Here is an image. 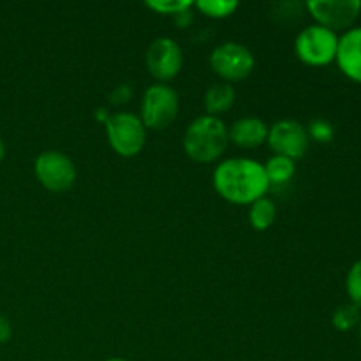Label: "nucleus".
<instances>
[{
	"label": "nucleus",
	"instance_id": "f257e3e1",
	"mask_svg": "<svg viewBox=\"0 0 361 361\" xmlns=\"http://www.w3.org/2000/svg\"><path fill=\"white\" fill-rule=\"evenodd\" d=\"M215 192L233 204H252L267 196L270 182L261 162L245 157L226 159L214 171Z\"/></svg>",
	"mask_w": 361,
	"mask_h": 361
},
{
	"label": "nucleus",
	"instance_id": "f03ea898",
	"mask_svg": "<svg viewBox=\"0 0 361 361\" xmlns=\"http://www.w3.org/2000/svg\"><path fill=\"white\" fill-rule=\"evenodd\" d=\"M228 145V127L219 116H197L189 123L183 134V150L187 157L197 164L219 161Z\"/></svg>",
	"mask_w": 361,
	"mask_h": 361
},
{
	"label": "nucleus",
	"instance_id": "7ed1b4c3",
	"mask_svg": "<svg viewBox=\"0 0 361 361\" xmlns=\"http://www.w3.org/2000/svg\"><path fill=\"white\" fill-rule=\"evenodd\" d=\"M106 137L120 157H136L147 143V127L134 113L120 111L106 120Z\"/></svg>",
	"mask_w": 361,
	"mask_h": 361
},
{
	"label": "nucleus",
	"instance_id": "20e7f679",
	"mask_svg": "<svg viewBox=\"0 0 361 361\" xmlns=\"http://www.w3.org/2000/svg\"><path fill=\"white\" fill-rule=\"evenodd\" d=\"M178 109L180 99L175 88L166 83H155L145 90L140 118L147 129L162 130L175 122Z\"/></svg>",
	"mask_w": 361,
	"mask_h": 361
},
{
	"label": "nucleus",
	"instance_id": "39448f33",
	"mask_svg": "<svg viewBox=\"0 0 361 361\" xmlns=\"http://www.w3.org/2000/svg\"><path fill=\"white\" fill-rule=\"evenodd\" d=\"M338 35L321 25L303 28L295 41V53L303 63L312 67L328 66L337 56Z\"/></svg>",
	"mask_w": 361,
	"mask_h": 361
},
{
	"label": "nucleus",
	"instance_id": "423d86ee",
	"mask_svg": "<svg viewBox=\"0 0 361 361\" xmlns=\"http://www.w3.org/2000/svg\"><path fill=\"white\" fill-rule=\"evenodd\" d=\"M256 66L252 51L240 42L228 41L210 53V67L224 83H236L250 76Z\"/></svg>",
	"mask_w": 361,
	"mask_h": 361
},
{
	"label": "nucleus",
	"instance_id": "0eeeda50",
	"mask_svg": "<svg viewBox=\"0 0 361 361\" xmlns=\"http://www.w3.org/2000/svg\"><path fill=\"white\" fill-rule=\"evenodd\" d=\"M34 175L49 192H66L76 183V166L63 152L46 150L35 159Z\"/></svg>",
	"mask_w": 361,
	"mask_h": 361
},
{
	"label": "nucleus",
	"instance_id": "6e6552de",
	"mask_svg": "<svg viewBox=\"0 0 361 361\" xmlns=\"http://www.w3.org/2000/svg\"><path fill=\"white\" fill-rule=\"evenodd\" d=\"M316 25L335 32L349 30L361 13V0H309L305 4Z\"/></svg>",
	"mask_w": 361,
	"mask_h": 361
},
{
	"label": "nucleus",
	"instance_id": "1a4fd4ad",
	"mask_svg": "<svg viewBox=\"0 0 361 361\" xmlns=\"http://www.w3.org/2000/svg\"><path fill=\"white\" fill-rule=\"evenodd\" d=\"M267 143L270 145L275 155H282V157H288L291 161H298L309 150L310 137L303 123L286 118L279 120L274 126L268 127Z\"/></svg>",
	"mask_w": 361,
	"mask_h": 361
},
{
	"label": "nucleus",
	"instance_id": "9d476101",
	"mask_svg": "<svg viewBox=\"0 0 361 361\" xmlns=\"http://www.w3.org/2000/svg\"><path fill=\"white\" fill-rule=\"evenodd\" d=\"M147 69L157 83L175 80L183 66V53L178 42L171 37H157L148 46L145 55Z\"/></svg>",
	"mask_w": 361,
	"mask_h": 361
},
{
	"label": "nucleus",
	"instance_id": "9b49d317",
	"mask_svg": "<svg viewBox=\"0 0 361 361\" xmlns=\"http://www.w3.org/2000/svg\"><path fill=\"white\" fill-rule=\"evenodd\" d=\"M335 60L349 80L361 83V27L349 28L338 37Z\"/></svg>",
	"mask_w": 361,
	"mask_h": 361
},
{
	"label": "nucleus",
	"instance_id": "f8f14e48",
	"mask_svg": "<svg viewBox=\"0 0 361 361\" xmlns=\"http://www.w3.org/2000/svg\"><path fill=\"white\" fill-rule=\"evenodd\" d=\"M229 143L240 148H257L267 141L268 126L257 116H243L238 118L228 129Z\"/></svg>",
	"mask_w": 361,
	"mask_h": 361
},
{
	"label": "nucleus",
	"instance_id": "ddd939ff",
	"mask_svg": "<svg viewBox=\"0 0 361 361\" xmlns=\"http://www.w3.org/2000/svg\"><path fill=\"white\" fill-rule=\"evenodd\" d=\"M236 99V90L231 83H214L207 90L203 99L204 109H207V115L210 116H219L222 113H228L233 108Z\"/></svg>",
	"mask_w": 361,
	"mask_h": 361
},
{
	"label": "nucleus",
	"instance_id": "4468645a",
	"mask_svg": "<svg viewBox=\"0 0 361 361\" xmlns=\"http://www.w3.org/2000/svg\"><path fill=\"white\" fill-rule=\"evenodd\" d=\"M277 219V207L267 196L254 201L249 208V222L256 231H267Z\"/></svg>",
	"mask_w": 361,
	"mask_h": 361
},
{
	"label": "nucleus",
	"instance_id": "2eb2a0df",
	"mask_svg": "<svg viewBox=\"0 0 361 361\" xmlns=\"http://www.w3.org/2000/svg\"><path fill=\"white\" fill-rule=\"evenodd\" d=\"M295 161H291V159L288 157H282V155H274V157L268 159V162L264 164V173H267L270 187L288 183L289 180L295 176Z\"/></svg>",
	"mask_w": 361,
	"mask_h": 361
},
{
	"label": "nucleus",
	"instance_id": "dca6fc26",
	"mask_svg": "<svg viewBox=\"0 0 361 361\" xmlns=\"http://www.w3.org/2000/svg\"><path fill=\"white\" fill-rule=\"evenodd\" d=\"M360 310L361 309H358L355 303H344V305L337 307L334 316H331V324H334L335 330L349 331L358 326L361 321Z\"/></svg>",
	"mask_w": 361,
	"mask_h": 361
},
{
	"label": "nucleus",
	"instance_id": "f3484780",
	"mask_svg": "<svg viewBox=\"0 0 361 361\" xmlns=\"http://www.w3.org/2000/svg\"><path fill=\"white\" fill-rule=\"evenodd\" d=\"M194 7L201 11V14H204V16L222 20V18H229L231 14H235V11L238 9V2H233V0H200V2L194 4Z\"/></svg>",
	"mask_w": 361,
	"mask_h": 361
},
{
	"label": "nucleus",
	"instance_id": "a211bd4d",
	"mask_svg": "<svg viewBox=\"0 0 361 361\" xmlns=\"http://www.w3.org/2000/svg\"><path fill=\"white\" fill-rule=\"evenodd\" d=\"M147 7L157 14H169V16L175 18L185 11L192 9L194 2H190V0H148Z\"/></svg>",
	"mask_w": 361,
	"mask_h": 361
},
{
	"label": "nucleus",
	"instance_id": "6ab92c4d",
	"mask_svg": "<svg viewBox=\"0 0 361 361\" xmlns=\"http://www.w3.org/2000/svg\"><path fill=\"white\" fill-rule=\"evenodd\" d=\"M345 289L351 303H355L358 309H361V259L356 261L348 271V279H345Z\"/></svg>",
	"mask_w": 361,
	"mask_h": 361
},
{
	"label": "nucleus",
	"instance_id": "aec40b11",
	"mask_svg": "<svg viewBox=\"0 0 361 361\" xmlns=\"http://www.w3.org/2000/svg\"><path fill=\"white\" fill-rule=\"evenodd\" d=\"M307 133H309L310 140H316L317 143H330L335 136L334 126L323 118L312 120L307 127Z\"/></svg>",
	"mask_w": 361,
	"mask_h": 361
},
{
	"label": "nucleus",
	"instance_id": "412c9836",
	"mask_svg": "<svg viewBox=\"0 0 361 361\" xmlns=\"http://www.w3.org/2000/svg\"><path fill=\"white\" fill-rule=\"evenodd\" d=\"M11 337H13V326H11L9 319L0 314V345L7 344L11 341Z\"/></svg>",
	"mask_w": 361,
	"mask_h": 361
},
{
	"label": "nucleus",
	"instance_id": "4be33fe9",
	"mask_svg": "<svg viewBox=\"0 0 361 361\" xmlns=\"http://www.w3.org/2000/svg\"><path fill=\"white\" fill-rule=\"evenodd\" d=\"M130 94H133V92H130V88L127 87V85H122V87H118L115 92H113V95H111L113 102H115V104L127 102L130 99Z\"/></svg>",
	"mask_w": 361,
	"mask_h": 361
},
{
	"label": "nucleus",
	"instance_id": "5701e85b",
	"mask_svg": "<svg viewBox=\"0 0 361 361\" xmlns=\"http://www.w3.org/2000/svg\"><path fill=\"white\" fill-rule=\"evenodd\" d=\"M190 20H192V16H190V9L185 11V13L178 14V16H175L176 25H180V27H185V25H189Z\"/></svg>",
	"mask_w": 361,
	"mask_h": 361
},
{
	"label": "nucleus",
	"instance_id": "b1692460",
	"mask_svg": "<svg viewBox=\"0 0 361 361\" xmlns=\"http://www.w3.org/2000/svg\"><path fill=\"white\" fill-rule=\"evenodd\" d=\"M4 155H6V145H4V140L0 137V164L4 161Z\"/></svg>",
	"mask_w": 361,
	"mask_h": 361
},
{
	"label": "nucleus",
	"instance_id": "393cba45",
	"mask_svg": "<svg viewBox=\"0 0 361 361\" xmlns=\"http://www.w3.org/2000/svg\"><path fill=\"white\" fill-rule=\"evenodd\" d=\"M104 361H127V360H123V358H109V360H104Z\"/></svg>",
	"mask_w": 361,
	"mask_h": 361
},
{
	"label": "nucleus",
	"instance_id": "a878e982",
	"mask_svg": "<svg viewBox=\"0 0 361 361\" xmlns=\"http://www.w3.org/2000/svg\"><path fill=\"white\" fill-rule=\"evenodd\" d=\"M358 328H360V338H361V321H360V324H358Z\"/></svg>",
	"mask_w": 361,
	"mask_h": 361
}]
</instances>
